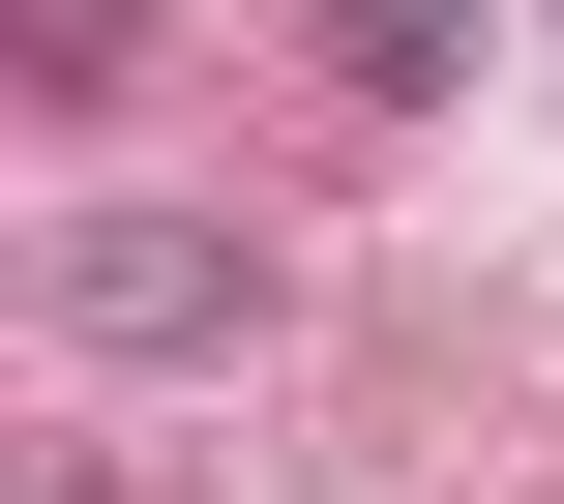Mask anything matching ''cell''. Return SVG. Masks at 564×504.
Wrapping results in <instances>:
<instances>
[{"label":"cell","mask_w":564,"mask_h":504,"mask_svg":"<svg viewBox=\"0 0 564 504\" xmlns=\"http://www.w3.org/2000/svg\"><path fill=\"white\" fill-rule=\"evenodd\" d=\"M30 327H89V357H268V238L238 208H59Z\"/></svg>","instance_id":"cell-1"},{"label":"cell","mask_w":564,"mask_h":504,"mask_svg":"<svg viewBox=\"0 0 564 504\" xmlns=\"http://www.w3.org/2000/svg\"><path fill=\"white\" fill-rule=\"evenodd\" d=\"M297 59H357V89L416 119V89H476V0H297Z\"/></svg>","instance_id":"cell-2"},{"label":"cell","mask_w":564,"mask_h":504,"mask_svg":"<svg viewBox=\"0 0 564 504\" xmlns=\"http://www.w3.org/2000/svg\"><path fill=\"white\" fill-rule=\"evenodd\" d=\"M0 59H30V119H89V89L149 59V0H0Z\"/></svg>","instance_id":"cell-3"}]
</instances>
